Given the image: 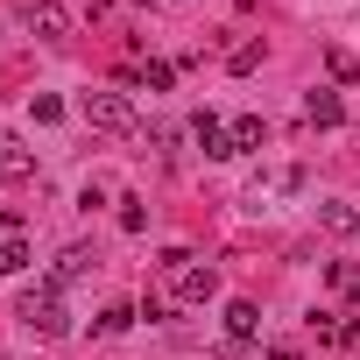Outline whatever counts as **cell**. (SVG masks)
<instances>
[{"instance_id": "cell-4", "label": "cell", "mask_w": 360, "mask_h": 360, "mask_svg": "<svg viewBox=\"0 0 360 360\" xmlns=\"http://www.w3.org/2000/svg\"><path fill=\"white\" fill-rule=\"evenodd\" d=\"M191 141H198L212 162H226V155H233V127H226L219 113H198V120H191Z\"/></svg>"}, {"instance_id": "cell-5", "label": "cell", "mask_w": 360, "mask_h": 360, "mask_svg": "<svg viewBox=\"0 0 360 360\" xmlns=\"http://www.w3.org/2000/svg\"><path fill=\"white\" fill-rule=\"evenodd\" d=\"M304 120H311V127H339V120H346V99H339L332 85H318V92H304Z\"/></svg>"}, {"instance_id": "cell-13", "label": "cell", "mask_w": 360, "mask_h": 360, "mask_svg": "<svg viewBox=\"0 0 360 360\" xmlns=\"http://www.w3.org/2000/svg\"><path fill=\"white\" fill-rule=\"evenodd\" d=\"M255 64H262V43H240V50H233V57H226V71H233V78H248V71H255Z\"/></svg>"}, {"instance_id": "cell-18", "label": "cell", "mask_w": 360, "mask_h": 360, "mask_svg": "<svg viewBox=\"0 0 360 360\" xmlns=\"http://www.w3.org/2000/svg\"><path fill=\"white\" fill-rule=\"evenodd\" d=\"M120 226L141 233V226H148V205H141V198H120Z\"/></svg>"}, {"instance_id": "cell-20", "label": "cell", "mask_w": 360, "mask_h": 360, "mask_svg": "<svg viewBox=\"0 0 360 360\" xmlns=\"http://www.w3.org/2000/svg\"><path fill=\"white\" fill-rule=\"evenodd\" d=\"M141 8H148V0H141Z\"/></svg>"}, {"instance_id": "cell-16", "label": "cell", "mask_w": 360, "mask_h": 360, "mask_svg": "<svg viewBox=\"0 0 360 360\" xmlns=\"http://www.w3.org/2000/svg\"><path fill=\"white\" fill-rule=\"evenodd\" d=\"M325 226H332V233H360V212H353V205H325Z\"/></svg>"}, {"instance_id": "cell-10", "label": "cell", "mask_w": 360, "mask_h": 360, "mask_svg": "<svg viewBox=\"0 0 360 360\" xmlns=\"http://www.w3.org/2000/svg\"><path fill=\"white\" fill-rule=\"evenodd\" d=\"M29 169H36V155L29 148H8V155H0V184H22Z\"/></svg>"}, {"instance_id": "cell-12", "label": "cell", "mask_w": 360, "mask_h": 360, "mask_svg": "<svg viewBox=\"0 0 360 360\" xmlns=\"http://www.w3.org/2000/svg\"><path fill=\"white\" fill-rule=\"evenodd\" d=\"M127 325H134V311H127V304H106V311H99V325H92V332H106V339H113V332H127Z\"/></svg>"}, {"instance_id": "cell-11", "label": "cell", "mask_w": 360, "mask_h": 360, "mask_svg": "<svg viewBox=\"0 0 360 360\" xmlns=\"http://www.w3.org/2000/svg\"><path fill=\"white\" fill-rule=\"evenodd\" d=\"M325 283H332L339 297H353V290H360V269H353V262H332V269H325Z\"/></svg>"}, {"instance_id": "cell-1", "label": "cell", "mask_w": 360, "mask_h": 360, "mask_svg": "<svg viewBox=\"0 0 360 360\" xmlns=\"http://www.w3.org/2000/svg\"><path fill=\"white\" fill-rule=\"evenodd\" d=\"M15 318H22L29 332H43V339H64V332H71V311H64V297H57L50 283H43V290H29V297L15 304Z\"/></svg>"}, {"instance_id": "cell-6", "label": "cell", "mask_w": 360, "mask_h": 360, "mask_svg": "<svg viewBox=\"0 0 360 360\" xmlns=\"http://www.w3.org/2000/svg\"><path fill=\"white\" fill-rule=\"evenodd\" d=\"M176 297H184V304L219 297V269H212V262H205V269H176Z\"/></svg>"}, {"instance_id": "cell-8", "label": "cell", "mask_w": 360, "mask_h": 360, "mask_svg": "<svg viewBox=\"0 0 360 360\" xmlns=\"http://www.w3.org/2000/svg\"><path fill=\"white\" fill-rule=\"evenodd\" d=\"M226 332L248 346V339H262V304H248V297H233L226 304Z\"/></svg>"}, {"instance_id": "cell-2", "label": "cell", "mask_w": 360, "mask_h": 360, "mask_svg": "<svg viewBox=\"0 0 360 360\" xmlns=\"http://www.w3.org/2000/svg\"><path fill=\"white\" fill-rule=\"evenodd\" d=\"M78 113H85V127H99V134H134V99H127V92H85Z\"/></svg>"}, {"instance_id": "cell-15", "label": "cell", "mask_w": 360, "mask_h": 360, "mask_svg": "<svg viewBox=\"0 0 360 360\" xmlns=\"http://www.w3.org/2000/svg\"><path fill=\"white\" fill-rule=\"evenodd\" d=\"M255 141H262V120H255V113H248V120H233V155H248Z\"/></svg>"}, {"instance_id": "cell-7", "label": "cell", "mask_w": 360, "mask_h": 360, "mask_svg": "<svg viewBox=\"0 0 360 360\" xmlns=\"http://www.w3.org/2000/svg\"><path fill=\"white\" fill-rule=\"evenodd\" d=\"M85 276H92V248H64L57 269H50V290H71V283H85Z\"/></svg>"}, {"instance_id": "cell-19", "label": "cell", "mask_w": 360, "mask_h": 360, "mask_svg": "<svg viewBox=\"0 0 360 360\" xmlns=\"http://www.w3.org/2000/svg\"><path fill=\"white\" fill-rule=\"evenodd\" d=\"M332 78H339V85H360V64H353L346 50H332Z\"/></svg>"}, {"instance_id": "cell-14", "label": "cell", "mask_w": 360, "mask_h": 360, "mask_svg": "<svg viewBox=\"0 0 360 360\" xmlns=\"http://www.w3.org/2000/svg\"><path fill=\"white\" fill-rule=\"evenodd\" d=\"M29 113H36L43 127H57V120H64V99H50V92H36V99H29Z\"/></svg>"}, {"instance_id": "cell-9", "label": "cell", "mask_w": 360, "mask_h": 360, "mask_svg": "<svg viewBox=\"0 0 360 360\" xmlns=\"http://www.w3.org/2000/svg\"><path fill=\"white\" fill-rule=\"evenodd\" d=\"M22 269H29V240L8 233V240H0V276H22Z\"/></svg>"}, {"instance_id": "cell-3", "label": "cell", "mask_w": 360, "mask_h": 360, "mask_svg": "<svg viewBox=\"0 0 360 360\" xmlns=\"http://www.w3.org/2000/svg\"><path fill=\"white\" fill-rule=\"evenodd\" d=\"M29 36L64 43V36H71V8H64V0H29Z\"/></svg>"}, {"instance_id": "cell-17", "label": "cell", "mask_w": 360, "mask_h": 360, "mask_svg": "<svg viewBox=\"0 0 360 360\" xmlns=\"http://www.w3.org/2000/svg\"><path fill=\"white\" fill-rule=\"evenodd\" d=\"M141 85H148V92H169V85H176V64H162V57H155V64H148V78H141Z\"/></svg>"}]
</instances>
